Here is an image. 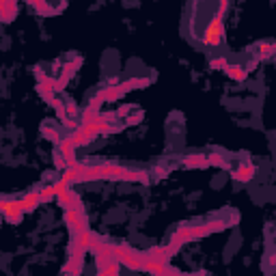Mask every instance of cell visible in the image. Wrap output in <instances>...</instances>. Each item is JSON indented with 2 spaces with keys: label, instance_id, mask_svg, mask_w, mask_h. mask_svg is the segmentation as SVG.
Segmentation results:
<instances>
[{
  "label": "cell",
  "instance_id": "1",
  "mask_svg": "<svg viewBox=\"0 0 276 276\" xmlns=\"http://www.w3.org/2000/svg\"><path fill=\"white\" fill-rule=\"evenodd\" d=\"M223 35H225V26H223V15L216 13L214 17H211V22L207 26V31L203 35V43L205 45H218L220 41H223Z\"/></svg>",
  "mask_w": 276,
  "mask_h": 276
},
{
  "label": "cell",
  "instance_id": "2",
  "mask_svg": "<svg viewBox=\"0 0 276 276\" xmlns=\"http://www.w3.org/2000/svg\"><path fill=\"white\" fill-rule=\"evenodd\" d=\"M113 257H115L119 263L127 265L130 270H141L143 257H138L136 253H132L130 248H125V246H113Z\"/></svg>",
  "mask_w": 276,
  "mask_h": 276
},
{
  "label": "cell",
  "instance_id": "3",
  "mask_svg": "<svg viewBox=\"0 0 276 276\" xmlns=\"http://www.w3.org/2000/svg\"><path fill=\"white\" fill-rule=\"evenodd\" d=\"M141 270L143 272H149V274H179V270H173L167 265V259H158V257H143V261H141Z\"/></svg>",
  "mask_w": 276,
  "mask_h": 276
},
{
  "label": "cell",
  "instance_id": "4",
  "mask_svg": "<svg viewBox=\"0 0 276 276\" xmlns=\"http://www.w3.org/2000/svg\"><path fill=\"white\" fill-rule=\"evenodd\" d=\"M0 214H3L9 223L17 225L24 216V209H22V203L17 199H5L3 201V207H0Z\"/></svg>",
  "mask_w": 276,
  "mask_h": 276
},
{
  "label": "cell",
  "instance_id": "5",
  "mask_svg": "<svg viewBox=\"0 0 276 276\" xmlns=\"http://www.w3.org/2000/svg\"><path fill=\"white\" fill-rule=\"evenodd\" d=\"M65 223L69 229H73V231H82V229H87V218L85 214H82V209H76V207H65Z\"/></svg>",
  "mask_w": 276,
  "mask_h": 276
},
{
  "label": "cell",
  "instance_id": "6",
  "mask_svg": "<svg viewBox=\"0 0 276 276\" xmlns=\"http://www.w3.org/2000/svg\"><path fill=\"white\" fill-rule=\"evenodd\" d=\"M95 136H97L95 132H91L89 127H85V125H82L80 130H76V132H73L69 138H71V143L76 145V149H78V147H85V145H89V143L93 141Z\"/></svg>",
  "mask_w": 276,
  "mask_h": 276
},
{
  "label": "cell",
  "instance_id": "7",
  "mask_svg": "<svg viewBox=\"0 0 276 276\" xmlns=\"http://www.w3.org/2000/svg\"><path fill=\"white\" fill-rule=\"evenodd\" d=\"M93 242H95V235L89 229H82V231L76 233V248H80V251H89L93 246Z\"/></svg>",
  "mask_w": 276,
  "mask_h": 276
},
{
  "label": "cell",
  "instance_id": "8",
  "mask_svg": "<svg viewBox=\"0 0 276 276\" xmlns=\"http://www.w3.org/2000/svg\"><path fill=\"white\" fill-rule=\"evenodd\" d=\"M59 203H61L63 207L82 209V201H80V197H78L73 190H67V192H63V195H59Z\"/></svg>",
  "mask_w": 276,
  "mask_h": 276
},
{
  "label": "cell",
  "instance_id": "9",
  "mask_svg": "<svg viewBox=\"0 0 276 276\" xmlns=\"http://www.w3.org/2000/svg\"><path fill=\"white\" fill-rule=\"evenodd\" d=\"M253 177H255V167H253V164H240V167L233 171V179L235 181L246 183V181H251Z\"/></svg>",
  "mask_w": 276,
  "mask_h": 276
},
{
  "label": "cell",
  "instance_id": "10",
  "mask_svg": "<svg viewBox=\"0 0 276 276\" xmlns=\"http://www.w3.org/2000/svg\"><path fill=\"white\" fill-rule=\"evenodd\" d=\"M61 155L67 164H76V145L71 143V138L61 143Z\"/></svg>",
  "mask_w": 276,
  "mask_h": 276
},
{
  "label": "cell",
  "instance_id": "11",
  "mask_svg": "<svg viewBox=\"0 0 276 276\" xmlns=\"http://www.w3.org/2000/svg\"><path fill=\"white\" fill-rule=\"evenodd\" d=\"M20 203H22L24 214H26V211H35V207H39V203H41V199H39V190L29 192V195H26L24 199H20Z\"/></svg>",
  "mask_w": 276,
  "mask_h": 276
},
{
  "label": "cell",
  "instance_id": "12",
  "mask_svg": "<svg viewBox=\"0 0 276 276\" xmlns=\"http://www.w3.org/2000/svg\"><path fill=\"white\" fill-rule=\"evenodd\" d=\"M225 73L231 80H237V82H242V80H246V71H244V67L242 65H227L225 67Z\"/></svg>",
  "mask_w": 276,
  "mask_h": 276
},
{
  "label": "cell",
  "instance_id": "13",
  "mask_svg": "<svg viewBox=\"0 0 276 276\" xmlns=\"http://www.w3.org/2000/svg\"><path fill=\"white\" fill-rule=\"evenodd\" d=\"M52 197H57V195H54V183H48V186H43V188L39 190L41 203H48V201H52Z\"/></svg>",
  "mask_w": 276,
  "mask_h": 276
},
{
  "label": "cell",
  "instance_id": "14",
  "mask_svg": "<svg viewBox=\"0 0 276 276\" xmlns=\"http://www.w3.org/2000/svg\"><path fill=\"white\" fill-rule=\"evenodd\" d=\"M186 167H209L205 155H192V158L186 160Z\"/></svg>",
  "mask_w": 276,
  "mask_h": 276
},
{
  "label": "cell",
  "instance_id": "15",
  "mask_svg": "<svg viewBox=\"0 0 276 276\" xmlns=\"http://www.w3.org/2000/svg\"><path fill=\"white\" fill-rule=\"evenodd\" d=\"M207 158V164H211V167H220V169H227V160H223L218 153H209L205 155Z\"/></svg>",
  "mask_w": 276,
  "mask_h": 276
},
{
  "label": "cell",
  "instance_id": "16",
  "mask_svg": "<svg viewBox=\"0 0 276 276\" xmlns=\"http://www.w3.org/2000/svg\"><path fill=\"white\" fill-rule=\"evenodd\" d=\"M274 52V43H261L259 45V59H268Z\"/></svg>",
  "mask_w": 276,
  "mask_h": 276
},
{
  "label": "cell",
  "instance_id": "17",
  "mask_svg": "<svg viewBox=\"0 0 276 276\" xmlns=\"http://www.w3.org/2000/svg\"><path fill=\"white\" fill-rule=\"evenodd\" d=\"M67 190H69V183L63 179V177H61L59 181H54V195H57V197L63 195V192H67Z\"/></svg>",
  "mask_w": 276,
  "mask_h": 276
},
{
  "label": "cell",
  "instance_id": "18",
  "mask_svg": "<svg viewBox=\"0 0 276 276\" xmlns=\"http://www.w3.org/2000/svg\"><path fill=\"white\" fill-rule=\"evenodd\" d=\"M43 136L48 138V141H59V132L54 130V127H48V125L43 127Z\"/></svg>",
  "mask_w": 276,
  "mask_h": 276
},
{
  "label": "cell",
  "instance_id": "19",
  "mask_svg": "<svg viewBox=\"0 0 276 276\" xmlns=\"http://www.w3.org/2000/svg\"><path fill=\"white\" fill-rule=\"evenodd\" d=\"M211 67H227V61L225 59H216L214 63H211Z\"/></svg>",
  "mask_w": 276,
  "mask_h": 276
},
{
  "label": "cell",
  "instance_id": "20",
  "mask_svg": "<svg viewBox=\"0 0 276 276\" xmlns=\"http://www.w3.org/2000/svg\"><path fill=\"white\" fill-rule=\"evenodd\" d=\"M227 5H229V0H220V9H218V13H220V15L227 11Z\"/></svg>",
  "mask_w": 276,
  "mask_h": 276
},
{
  "label": "cell",
  "instance_id": "21",
  "mask_svg": "<svg viewBox=\"0 0 276 276\" xmlns=\"http://www.w3.org/2000/svg\"><path fill=\"white\" fill-rule=\"evenodd\" d=\"M7 3H11V0H0V5H7Z\"/></svg>",
  "mask_w": 276,
  "mask_h": 276
},
{
  "label": "cell",
  "instance_id": "22",
  "mask_svg": "<svg viewBox=\"0 0 276 276\" xmlns=\"http://www.w3.org/2000/svg\"><path fill=\"white\" fill-rule=\"evenodd\" d=\"M0 225H3V216H0Z\"/></svg>",
  "mask_w": 276,
  "mask_h": 276
}]
</instances>
